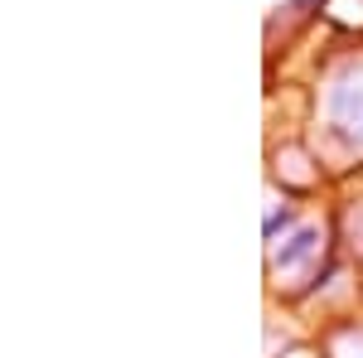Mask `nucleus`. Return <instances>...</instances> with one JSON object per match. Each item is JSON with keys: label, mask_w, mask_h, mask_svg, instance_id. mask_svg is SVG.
I'll return each mask as SVG.
<instances>
[{"label": "nucleus", "mask_w": 363, "mask_h": 358, "mask_svg": "<svg viewBox=\"0 0 363 358\" xmlns=\"http://www.w3.org/2000/svg\"><path fill=\"white\" fill-rule=\"evenodd\" d=\"M325 107H330V131L363 150V68H349L344 78L330 83Z\"/></svg>", "instance_id": "f03ea898"}, {"label": "nucleus", "mask_w": 363, "mask_h": 358, "mask_svg": "<svg viewBox=\"0 0 363 358\" xmlns=\"http://www.w3.org/2000/svg\"><path fill=\"white\" fill-rule=\"evenodd\" d=\"M330 358H363V325H344L330 334Z\"/></svg>", "instance_id": "7ed1b4c3"}, {"label": "nucleus", "mask_w": 363, "mask_h": 358, "mask_svg": "<svg viewBox=\"0 0 363 358\" xmlns=\"http://www.w3.org/2000/svg\"><path fill=\"white\" fill-rule=\"evenodd\" d=\"M320 262H325V223L310 218L301 223L291 237H281L272 242V276H277V286H296L291 276H315L320 272Z\"/></svg>", "instance_id": "f257e3e1"}]
</instances>
